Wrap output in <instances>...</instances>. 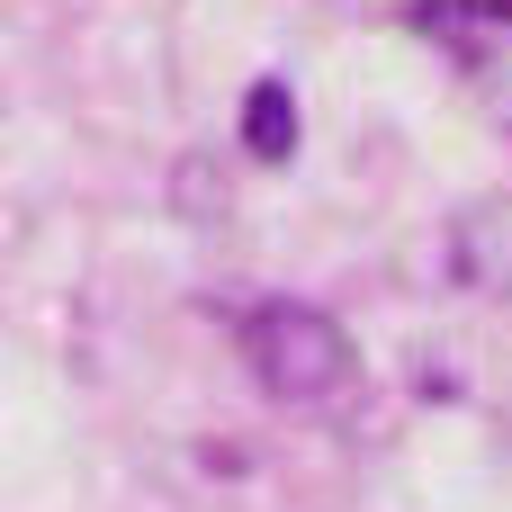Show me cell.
Wrapping results in <instances>:
<instances>
[{
    "label": "cell",
    "mask_w": 512,
    "mask_h": 512,
    "mask_svg": "<svg viewBox=\"0 0 512 512\" xmlns=\"http://www.w3.org/2000/svg\"><path fill=\"white\" fill-rule=\"evenodd\" d=\"M243 360H252L261 396H279V405H324V396L351 387V333L324 306H297V297H279L243 324Z\"/></svg>",
    "instance_id": "obj_1"
},
{
    "label": "cell",
    "mask_w": 512,
    "mask_h": 512,
    "mask_svg": "<svg viewBox=\"0 0 512 512\" xmlns=\"http://www.w3.org/2000/svg\"><path fill=\"white\" fill-rule=\"evenodd\" d=\"M450 279L477 297H512V198H468L450 216Z\"/></svg>",
    "instance_id": "obj_2"
},
{
    "label": "cell",
    "mask_w": 512,
    "mask_h": 512,
    "mask_svg": "<svg viewBox=\"0 0 512 512\" xmlns=\"http://www.w3.org/2000/svg\"><path fill=\"white\" fill-rule=\"evenodd\" d=\"M243 153L252 162H288L297 153V99H288V81H252V99H243Z\"/></svg>",
    "instance_id": "obj_3"
}]
</instances>
